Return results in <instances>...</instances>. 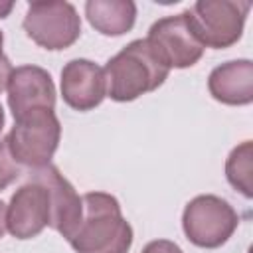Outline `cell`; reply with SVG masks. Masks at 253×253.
Here are the masks:
<instances>
[{
  "mask_svg": "<svg viewBox=\"0 0 253 253\" xmlns=\"http://www.w3.org/2000/svg\"><path fill=\"white\" fill-rule=\"evenodd\" d=\"M83 215L69 239L77 253H128L132 227L123 217L119 200L105 192H89L83 198Z\"/></svg>",
  "mask_w": 253,
  "mask_h": 253,
  "instance_id": "6da1fadb",
  "label": "cell"
},
{
  "mask_svg": "<svg viewBox=\"0 0 253 253\" xmlns=\"http://www.w3.org/2000/svg\"><path fill=\"white\" fill-rule=\"evenodd\" d=\"M107 95L113 101H134L144 93L158 89L170 73V67L156 55L144 40H134L111 57L103 69Z\"/></svg>",
  "mask_w": 253,
  "mask_h": 253,
  "instance_id": "7a4b0ae2",
  "label": "cell"
},
{
  "mask_svg": "<svg viewBox=\"0 0 253 253\" xmlns=\"http://www.w3.org/2000/svg\"><path fill=\"white\" fill-rule=\"evenodd\" d=\"M61 138V125L53 109H36L16 119L6 136L12 158L32 170L51 164Z\"/></svg>",
  "mask_w": 253,
  "mask_h": 253,
  "instance_id": "3957f363",
  "label": "cell"
},
{
  "mask_svg": "<svg viewBox=\"0 0 253 253\" xmlns=\"http://www.w3.org/2000/svg\"><path fill=\"white\" fill-rule=\"evenodd\" d=\"M249 10L247 0H200L188 10V18L204 47L223 49L241 38Z\"/></svg>",
  "mask_w": 253,
  "mask_h": 253,
  "instance_id": "277c9868",
  "label": "cell"
},
{
  "mask_svg": "<svg viewBox=\"0 0 253 253\" xmlns=\"http://www.w3.org/2000/svg\"><path fill=\"white\" fill-rule=\"evenodd\" d=\"M239 215L221 198L204 194L196 196L182 213V227L186 237L204 249H215L223 245L237 229Z\"/></svg>",
  "mask_w": 253,
  "mask_h": 253,
  "instance_id": "5b68a950",
  "label": "cell"
},
{
  "mask_svg": "<svg viewBox=\"0 0 253 253\" xmlns=\"http://www.w3.org/2000/svg\"><path fill=\"white\" fill-rule=\"evenodd\" d=\"M22 26L32 42L51 51L73 45L81 36V18L69 2H32Z\"/></svg>",
  "mask_w": 253,
  "mask_h": 253,
  "instance_id": "8992f818",
  "label": "cell"
},
{
  "mask_svg": "<svg viewBox=\"0 0 253 253\" xmlns=\"http://www.w3.org/2000/svg\"><path fill=\"white\" fill-rule=\"evenodd\" d=\"M146 42L164 61V65H168L170 69L192 67L194 63L200 61L206 49L192 28L188 10L154 22L148 30Z\"/></svg>",
  "mask_w": 253,
  "mask_h": 253,
  "instance_id": "52a82bcc",
  "label": "cell"
},
{
  "mask_svg": "<svg viewBox=\"0 0 253 253\" xmlns=\"http://www.w3.org/2000/svg\"><path fill=\"white\" fill-rule=\"evenodd\" d=\"M49 217L51 208L47 188L40 180L28 176V182L20 186L10 198L6 229L16 239H32L49 225Z\"/></svg>",
  "mask_w": 253,
  "mask_h": 253,
  "instance_id": "ba28073f",
  "label": "cell"
},
{
  "mask_svg": "<svg viewBox=\"0 0 253 253\" xmlns=\"http://www.w3.org/2000/svg\"><path fill=\"white\" fill-rule=\"evenodd\" d=\"M6 91L14 119H20L36 109L55 107V85L51 75L38 65H20L12 69Z\"/></svg>",
  "mask_w": 253,
  "mask_h": 253,
  "instance_id": "9c48e42d",
  "label": "cell"
},
{
  "mask_svg": "<svg viewBox=\"0 0 253 253\" xmlns=\"http://www.w3.org/2000/svg\"><path fill=\"white\" fill-rule=\"evenodd\" d=\"M32 178L40 180L49 194V208H51V217H49V227L59 231L67 241L73 237L81 223L83 215V200L77 196L75 188L63 178V174L53 166H42L36 168Z\"/></svg>",
  "mask_w": 253,
  "mask_h": 253,
  "instance_id": "30bf717a",
  "label": "cell"
},
{
  "mask_svg": "<svg viewBox=\"0 0 253 253\" xmlns=\"http://www.w3.org/2000/svg\"><path fill=\"white\" fill-rule=\"evenodd\" d=\"M63 101L75 111H91L107 95L103 69L89 59H71L61 69Z\"/></svg>",
  "mask_w": 253,
  "mask_h": 253,
  "instance_id": "8fae6325",
  "label": "cell"
},
{
  "mask_svg": "<svg viewBox=\"0 0 253 253\" xmlns=\"http://www.w3.org/2000/svg\"><path fill=\"white\" fill-rule=\"evenodd\" d=\"M210 95L223 105H249L253 101V63L235 59L217 65L208 79Z\"/></svg>",
  "mask_w": 253,
  "mask_h": 253,
  "instance_id": "7c38bea8",
  "label": "cell"
},
{
  "mask_svg": "<svg viewBox=\"0 0 253 253\" xmlns=\"http://www.w3.org/2000/svg\"><path fill=\"white\" fill-rule=\"evenodd\" d=\"M85 16L103 36H123L134 26L136 6L130 0H89Z\"/></svg>",
  "mask_w": 253,
  "mask_h": 253,
  "instance_id": "4fadbf2b",
  "label": "cell"
},
{
  "mask_svg": "<svg viewBox=\"0 0 253 253\" xmlns=\"http://www.w3.org/2000/svg\"><path fill=\"white\" fill-rule=\"evenodd\" d=\"M225 176L229 180V184L239 190L245 198L253 196V144L251 140L241 142L239 146H235L225 162Z\"/></svg>",
  "mask_w": 253,
  "mask_h": 253,
  "instance_id": "5bb4252c",
  "label": "cell"
},
{
  "mask_svg": "<svg viewBox=\"0 0 253 253\" xmlns=\"http://www.w3.org/2000/svg\"><path fill=\"white\" fill-rule=\"evenodd\" d=\"M18 176H20V166L12 158L8 142L4 138V140H0V192L4 188H8Z\"/></svg>",
  "mask_w": 253,
  "mask_h": 253,
  "instance_id": "9a60e30c",
  "label": "cell"
},
{
  "mask_svg": "<svg viewBox=\"0 0 253 253\" xmlns=\"http://www.w3.org/2000/svg\"><path fill=\"white\" fill-rule=\"evenodd\" d=\"M140 253H184V251H182L174 241H168V239H154V241L146 243Z\"/></svg>",
  "mask_w": 253,
  "mask_h": 253,
  "instance_id": "2e32d148",
  "label": "cell"
},
{
  "mask_svg": "<svg viewBox=\"0 0 253 253\" xmlns=\"http://www.w3.org/2000/svg\"><path fill=\"white\" fill-rule=\"evenodd\" d=\"M2 43H4V36H2V32H0V93L6 89L8 79H10V75H12V65H10V59L4 55Z\"/></svg>",
  "mask_w": 253,
  "mask_h": 253,
  "instance_id": "e0dca14e",
  "label": "cell"
},
{
  "mask_svg": "<svg viewBox=\"0 0 253 253\" xmlns=\"http://www.w3.org/2000/svg\"><path fill=\"white\" fill-rule=\"evenodd\" d=\"M6 211H8V206L0 200V237H4L6 233Z\"/></svg>",
  "mask_w": 253,
  "mask_h": 253,
  "instance_id": "ac0fdd59",
  "label": "cell"
},
{
  "mask_svg": "<svg viewBox=\"0 0 253 253\" xmlns=\"http://www.w3.org/2000/svg\"><path fill=\"white\" fill-rule=\"evenodd\" d=\"M14 8V2H0V18H6Z\"/></svg>",
  "mask_w": 253,
  "mask_h": 253,
  "instance_id": "d6986e66",
  "label": "cell"
},
{
  "mask_svg": "<svg viewBox=\"0 0 253 253\" xmlns=\"http://www.w3.org/2000/svg\"><path fill=\"white\" fill-rule=\"evenodd\" d=\"M2 128H4V109L0 105V132H2Z\"/></svg>",
  "mask_w": 253,
  "mask_h": 253,
  "instance_id": "ffe728a7",
  "label": "cell"
}]
</instances>
